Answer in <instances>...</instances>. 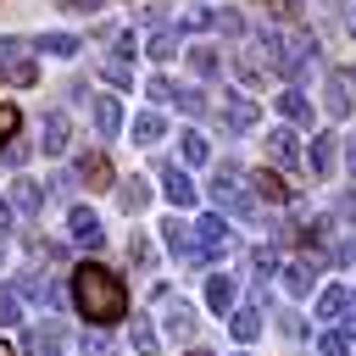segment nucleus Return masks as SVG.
Segmentation results:
<instances>
[{
	"mask_svg": "<svg viewBox=\"0 0 356 356\" xmlns=\"http://www.w3.org/2000/svg\"><path fill=\"white\" fill-rule=\"evenodd\" d=\"M72 306L83 312V323L111 328V323H122V317H128V289H122V278H117L111 267L83 261V267L72 273Z\"/></svg>",
	"mask_w": 356,
	"mask_h": 356,
	"instance_id": "obj_1",
	"label": "nucleus"
},
{
	"mask_svg": "<svg viewBox=\"0 0 356 356\" xmlns=\"http://www.w3.org/2000/svg\"><path fill=\"white\" fill-rule=\"evenodd\" d=\"M312 67H317V39H312V33H284V39H278V72L289 78V89H295Z\"/></svg>",
	"mask_w": 356,
	"mask_h": 356,
	"instance_id": "obj_2",
	"label": "nucleus"
},
{
	"mask_svg": "<svg viewBox=\"0 0 356 356\" xmlns=\"http://www.w3.org/2000/svg\"><path fill=\"white\" fill-rule=\"evenodd\" d=\"M206 189H211V200H217V206H228V211H239V217H245V211L256 206V200H250V189H239V172H234L228 161L217 167V178H211Z\"/></svg>",
	"mask_w": 356,
	"mask_h": 356,
	"instance_id": "obj_3",
	"label": "nucleus"
},
{
	"mask_svg": "<svg viewBox=\"0 0 356 356\" xmlns=\"http://www.w3.org/2000/svg\"><path fill=\"white\" fill-rule=\"evenodd\" d=\"M234 239H228V222L217 217V211H206L200 222H195V261H211V256H222Z\"/></svg>",
	"mask_w": 356,
	"mask_h": 356,
	"instance_id": "obj_4",
	"label": "nucleus"
},
{
	"mask_svg": "<svg viewBox=\"0 0 356 356\" xmlns=\"http://www.w3.org/2000/svg\"><path fill=\"white\" fill-rule=\"evenodd\" d=\"M22 350H28V356H61V350H67L61 323H28V328H22Z\"/></svg>",
	"mask_w": 356,
	"mask_h": 356,
	"instance_id": "obj_5",
	"label": "nucleus"
},
{
	"mask_svg": "<svg viewBox=\"0 0 356 356\" xmlns=\"http://www.w3.org/2000/svg\"><path fill=\"white\" fill-rule=\"evenodd\" d=\"M67 239L83 245V250H95V245L106 239V234H100V217H95L89 206H72V211H67Z\"/></svg>",
	"mask_w": 356,
	"mask_h": 356,
	"instance_id": "obj_6",
	"label": "nucleus"
},
{
	"mask_svg": "<svg viewBox=\"0 0 356 356\" xmlns=\"http://www.w3.org/2000/svg\"><path fill=\"white\" fill-rule=\"evenodd\" d=\"M161 323H167L172 339H195V306H189V300H172V295H167V300H161Z\"/></svg>",
	"mask_w": 356,
	"mask_h": 356,
	"instance_id": "obj_7",
	"label": "nucleus"
},
{
	"mask_svg": "<svg viewBox=\"0 0 356 356\" xmlns=\"http://www.w3.org/2000/svg\"><path fill=\"white\" fill-rule=\"evenodd\" d=\"M222 128H228V134L256 128V100H245V95H222Z\"/></svg>",
	"mask_w": 356,
	"mask_h": 356,
	"instance_id": "obj_8",
	"label": "nucleus"
},
{
	"mask_svg": "<svg viewBox=\"0 0 356 356\" xmlns=\"http://www.w3.org/2000/svg\"><path fill=\"white\" fill-rule=\"evenodd\" d=\"M161 195H167L172 206H195V195H200V189L189 184V172H184V167H172V161H167V167H161Z\"/></svg>",
	"mask_w": 356,
	"mask_h": 356,
	"instance_id": "obj_9",
	"label": "nucleus"
},
{
	"mask_svg": "<svg viewBox=\"0 0 356 356\" xmlns=\"http://www.w3.org/2000/svg\"><path fill=\"white\" fill-rule=\"evenodd\" d=\"M250 189H256L267 206H284V200L295 195V189L284 184V172H273V167H256V172H250Z\"/></svg>",
	"mask_w": 356,
	"mask_h": 356,
	"instance_id": "obj_10",
	"label": "nucleus"
},
{
	"mask_svg": "<svg viewBox=\"0 0 356 356\" xmlns=\"http://www.w3.org/2000/svg\"><path fill=\"white\" fill-rule=\"evenodd\" d=\"M267 156H273L278 167H300V139H295V128H273V134H267Z\"/></svg>",
	"mask_w": 356,
	"mask_h": 356,
	"instance_id": "obj_11",
	"label": "nucleus"
},
{
	"mask_svg": "<svg viewBox=\"0 0 356 356\" xmlns=\"http://www.w3.org/2000/svg\"><path fill=\"white\" fill-rule=\"evenodd\" d=\"M161 239H167V250H172L178 261H195V228H189V222L167 217V222H161Z\"/></svg>",
	"mask_w": 356,
	"mask_h": 356,
	"instance_id": "obj_12",
	"label": "nucleus"
},
{
	"mask_svg": "<svg viewBox=\"0 0 356 356\" xmlns=\"http://www.w3.org/2000/svg\"><path fill=\"white\" fill-rule=\"evenodd\" d=\"M317 256H306V261H284V289L289 295H312V284H317Z\"/></svg>",
	"mask_w": 356,
	"mask_h": 356,
	"instance_id": "obj_13",
	"label": "nucleus"
},
{
	"mask_svg": "<svg viewBox=\"0 0 356 356\" xmlns=\"http://www.w3.org/2000/svg\"><path fill=\"white\" fill-rule=\"evenodd\" d=\"M306 161H312V172H317V178H328V172H334V161H339V139H334V134H317V139H312V150H306Z\"/></svg>",
	"mask_w": 356,
	"mask_h": 356,
	"instance_id": "obj_14",
	"label": "nucleus"
},
{
	"mask_svg": "<svg viewBox=\"0 0 356 356\" xmlns=\"http://www.w3.org/2000/svg\"><path fill=\"white\" fill-rule=\"evenodd\" d=\"M78 178H83L89 189H111V178H117V172H111V161H106V150H89V156L78 161Z\"/></svg>",
	"mask_w": 356,
	"mask_h": 356,
	"instance_id": "obj_15",
	"label": "nucleus"
},
{
	"mask_svg": "<svg viewBox=\"0 0 356 356\" xmlns=\"http://www.w3.org/2000/svg\"><path fill=\"white\" fill-rule=\"evenodd\" d=\"M95 134H100V139H117V134H122V106H117L111 95L95 100Z\"/></svg>",
	"mask_w": 356,
	"mask_h": 356,
	"instance_id": "obj_16",
	"label": "nucleus"
},
{
	"mask_svg": "<svg viewBox=\"0 0 356 356\" xmlns=\"http://www.w3.org/2000/svg\"><path fill=\"white\" fill-rule=\"evenodd\" d=\"M39 206H44V184H33V178H17V184H11V211L33 217Z\"/></svg>",
	"mask_w": 356,
	"mask_h": 356,
	"instance_id": "obj_17",
	"label": "nucleus"
},
{
	"mask_svg": "<svg viewBox=\"0 0 356 356\" xmlns=\"http://www.w3.org/2000/svg\"><path fill=\"white\" fill-rule=\"evenodd\" d=\"M206 306L234 317V278H228V273H211V278H206Z\"/></svg>",
	"mask_w": 356,
	"mask_h": 356,
	"instance_id": "obj_18",
	"label": "nucleus"
},
{
	"mask_svg": "<svg viewBox=\"0 0 356 356\" xmlns=\"http://www.w3.org/2000/svg\"><path fill=\"white\" fill-rule=\"evenodd\" d=\"M273 106H278V117H284V122H312V100H306L300 89H284Z\"/></svg>",
	"mask_w": 356,
	"mask_h": 356,
	"instance_id": "obj_19",
	"label": "nucleus"
},
{
	"mask_svg": "<svg viewBox=\"0 0 356 356\" xmlns=\"http://www.w3.org/2000/svg\"><path fill=\"white\" fill-rule=\"evenodd\" d=\"M345 312H350V289L328 284V289L317 295V317H323V323H334V317H345Z\"/></svg>",
	"mask_w": 356,
	"mask_h": 356,
	"instance_id": "obj_20",
	"label": "nucleus"
},
{
	"mask_svg": "<svg viewBox=\"0 0 356 356\" xmlns=\"http://www.w3.org/2000/svg\"><path fill=\"white\" fill-rule=\"evenodd\" d=\"M356 100H350V78L345 72H328V117H345Z\"/></svg>",
	"mask_w": 356,
	"mask_h": 356,
	"instance_id": "obj_21",
	"label": "nucleus"
},
{
	"mask_svg": "<svg viewBox=\"0 0 356 356\" xmlns=\"http://www.w3.org/2000/svg\"><path fill=\"white\" fill-rule=\"evenodd\" d=\"M178 156H184L189 167H200V161L211 156V145H206V134H200V128H184V134H178Z\"/></svg>",
	"mask_w": 356,
	"mask_h": 356,
	"instance_id": "obj_22",
	"label": "nucleus"
},
{
	"mask_svg": "<svg viewBox=\"0 0 356 356\" xmlns=\"http://www.w3.org/2000/svg\"><path fill=\"white\" fill-rule=\"evenodd\" d=\"M228 328H234V339H239V345H250V339L261 334V312H256V306H239V312L228 317Z\"/></svg>",
	"mask_w": 356,
	"mask_h": 356,
	"instance_id": "obj_23",
	"label": "nucleus"
},
{
	"mask_svg": "<svg viewBox=\"0 0 356 356\" xmlns=\"http://www.w3.org/2000/svg\"><path fill=\"white\" fill-rule=\"evenodd\" d=\"M33 50H44V56H61V61H67V56H78V33H39V39H33Z\"/></svg>",
	"mask_w": 356,
	"mask_h": 356,
	"instance_id": "obj_24",
	"label": "nucleus"
},
{
	"mask_svg": "<svg viewBox=\"0 0 356 356\" xmlns=\"http://www.w3.org/2000/svg\"><path fill=\"white\" fill-rule=\"evenodd\" d=\"M178 44H184V28H161V33H150V61H172Z\"/></svg>",
	"mask_w": 356,
	"mask_h": 356,
	"instance_id": "obj_25",
	"label": "nucleus"
},
{
	"mask_svg": "<svg viewBox=\"0 0 356 356\" xmlns=\"http://www.w3.org/2000/svg\"><path fill=\"white\" fill-rule=\"evenodd\" d=\"M67 139H72L67 117H61V111H50V117H44V150H50V156H61V150H67Z\"/></svg>",
	"mask_w": 356,
	"mask_h": 356,
	"instance_id": "obj_26",
	"label": "nucleus"
},
{
	"mask_svg": "<svg viewBox=\"0 0 356 356\" xmlns=\"http://www.w3.org/2000/svg\"><path fill=\"white\" fill-rule=\"evenodd\" d=\"M134 145H156L161 134H167V122H161V111H145V117H134Z\"/></svg>",
	"mask_w": 356,
	"mask_h": 356,
	"instance_id": "obj_27",
	"label": "nucleus"
},
{
	"mask_svg": "<svg viewBox=\"0 0 356 356\" xmlns=\"http://www.w3.org/2000/svg\"><path fill=\"white\" fill-rule=\"evenodd\" d=\"M189 67H195V78H217V72H222V56H217L211 44H195V50H189Z\"/></svg>",
	"mask_w": 356,
	"mask_h": 356,
	"instance_id": "obj_28",
	"label": "nucleus"
},
{
	"mask_svg": "<svg viewBox=\"0 0 356 356\" xmlns=\"http://www.w3.org/2000/svg\"><path fill=\"white\" fill-rule=\"evenodd\" d=\"M172 106H178L184 117H200V111H206V95H200L195 83H178V89H172Z\"/></svg>",
	"mask_w": 356,
	"mask_h": 356,
	"instance_id": "obj_29",
	"label": "nucleus"
},
{
	"mask_svg": "<svg viewBox=\"0 0 356 356\" xmlns=\"http://www.w3.org/2000/svg\"><path fill=\"white\" fill-rule=\"evenodd\" d=\"M117 200H122V211H145V200H150V184H145V178H128V184L117 189Z\"/></svg>",
	"mask_w": 356,
	"mask_h": 356,
	"instance_id": "obj_30",
	"label": "nucleus"
},
{
	"mask_svg": "<svg viewBox=\"0 0 356 356\" xmlns=\"http://www.w3.org/2000/svg\"><path fill=\"white\" fill-rule=\"evenodd\" d=\"M128 339H134V350H139V356H156V350H161V339H156V328H150V317H139V323L128 328Z\"/></svg>",
	"mask_w": 356,
	"mask_h": 356,
	"instance_id": "obj_31",
	"label": "nucleus"
},
{
	"mask_svg": "<svg viewBox=\"0 0 356 356\" xmlns=\"http://www.w3.org/2000/svg\"><path fill=\"white\" fill-rule=\"evenodd\" d=\"M33 78H39V67L28 56H6V83H33Z\"/></svg>",
	"mask_w": 356,
	"mask_h": 356,
	"instance_id": "obj_32",
	"label": "nucleus"
},
{
	"mask_svg": "<svg viewBox=\"0 0 356 356\" xmlns=\"http://www.w3.org/2000/svg\"><path fill=\"white\" fill-rule=\"evenodd\" d=\"M100 78H106V83H111V89H128V83H134V67H128V61H117V56H111V61H106V67H100Z\"/></svg>",
	"mask_w": 356,
	"mask_h": 356,
	"instance_id": "obj_33",
	"label": "nucleus"
},
{
	"mask_svg": "<svg viewBox=\"0 0 356 356\" xmlns=\"http://www.w3.org/2000/svg\"><path fill=\"white\" fill-rule=\"evenodd\" d=\"M317 350H323V356H350V334H345V328H328V334L317 339Z\"/></svg>",
	"mask_w": 356,
	"mask_h": 356,
	"instance_id": "obj_34",
	"label": "nucleus"
},
{
	"mask_svg": "<svg viewBox=\"0 0 356 356\" xmlns=\"http://www.w3.org/2000/svg\"><path fill=\"white\" fill-rule=\"evenodd\" d=\"M256 6H261L267 17H278V22H295V17H300V0H256Z\"/></svg>",
	"mask_w": 356,
	"mask_h": 356,
	"instance_id": "obj_35",
	"label": "nucleus"
},
{
	"mask_svg": "<svg viewBox=\"0 0 356 356\" xmlns=\"http://www.w3.org/2000/svg\"><path fill=\"white\" fill-rule=\"evenodd\" d=\"M250 267H256L261 278H273V273H278V250H273V245H261V250L250 256Z\"/></svg>",
	"mask_w": 356,
	"mask_h": 356,
	"instance_id": "obj_36",
	"label": "nucleus"
},
{
	"mask_svg": "<svg viewBox=\"0 0 356 356\" xmlns=\"http://www.w3.org/2000/svg\"><path fill=\"white\" fill-rule=\"evenodd\" d=\"M0 323H22V300H17V289H0Z\"/></svg>",
	"mask_w": 356,
	"mask_h": 356,
	"instance_id": "obj_37",
	"label": "nucleus"
},
{
	"mask_svg": "<svg viewBox=\"0 0 356 356\" xmlns=\"http://www.w3.org/2000/svg\"><path fill=\"white\" fill-rule=\"evenodd\" d=\"M17 122H22V117H17V106H0V150L17 139Z\"/></svg>",
	"mask_w": 356,
	"mask_h": 356,
	"instance_id": "obj_38",
	"label": "nucleus"
},
{
	"mask_svg": "<svg viewBox=\"0 0 356 356\" xmlns=\"http://www.w3.org/2000/svg\"><path fill=\"white\" fill-rule=\"evenodd\" d=\"M128 261H134V267H150V261H156V256H150V239L134 234V239H128Z\"/></svg>",
	"mask_w": 356,
	"mask_h": 356,
	"instance_id": "obj_39",
	"label": "nucleus"
},
{
	"mask_svg": "<svg viewBox=\"0 0 356 356\" xmlns=\"http://www.w3.org/2000/svg\"><path fill=\"white\" fill-rule=\"evenodd\" d=\"M172 89H178V83H172V78H161V72L145 83V95H150V100H172Z\"/></svg>",
	"mask_w": 356,
	"mask_h": 356,
	"instance_id": "obj_40",
	"label": "nucleus"
},
{
	"mask_svg": "<svg viewBox=\"0 0 356 356\" xmlns=\"http://www.w3.org/2000/svg\"><path fill=\"white\" fill-rule=\"evenodd\" d=\"M217 28H222V33H245V17H239V11H217Z\"/></svg>",
	"mask_w": 356,
	"mask_h": 356,
	"instance_id": "obj_41",
	"label": "nucleus"
},
{
	"mask_svg": "<svg viewBox=\"0 0 356 356\" xmlns=\"http://www.w3.org/2000/svg\"><path fill=\"white\" fill-rule=\"evenodd\" d=\"M83 356H111V339H106V334H89V339H83Z\"/></svg>",
	"mask_w": 356,
	"mask_h": 356,
	"instance_id": "obj_42",
	"label": "nucleus"
},
{
	"mask_svg": "<svg viewBox=\"0 0 356 356\" xmlns=\"http://www.w3.org/2000/svg\"><path fill=\"white\" fill-rule=\"evenodd\" d=\"M0 156H6V167H22V161H28V145H17V139H11Z\"/></svg>",
	"mask_w": 356,
	"mask_h": 356,
	"instance_id": "obj_43",
	"label": "nucleus"
},
{
	"mask_svg": "<svg viewBox=\"0 0 356 356\" xmlns=\"http://www.w3.org/2000/svg\"><path fill=\"white\" fill-rule=\"evenodd\" d=\"M134 50H139V39H134V33H117V61H128Z\"/></svg>",
	"mask_w": 356,
	"mask_h": 356,
	"instance_id": "obj_44",
	"label": "nucleus"
},
{
	"mask_svg": "<svg viewBox=\"0 0 356 356\" xmlns=\"http://www.w3.org/2000/svg\"><path fill=\"white\" fill-rule=\"evenodd\" d=\"M284 334H289V339H300V334H306V323H300L295 312H284Z\"/></svg>",
	"mask_w": 356,
	"mask_h": 356,
	"instance_id": "obj_45",
	"label": "nucleus"
},
{
	"mask_svg": "<svg viewBox=\"0 0 356 356\" xmlns=\"http://www.w3.org/2000/svg\"><path fill=\"white\" fill-rule=\"evenodd\" d=\"M100 6H106V0H67V11H83V17H89V11H100Z\"/></svg>",
	"mask_w": 356,
	"mask_h": 356,
	"instance_id": "obj_46",
	"label": "nucleus"
},
{
	"mask_svg": "<svg viewBox=\"0 0 356 356\" xmlns=\"http://www.w3.org/2000/svg\"><path fill=\"white\" fill-rule=\"evenodd\" d=\"M339 217H350V222H356V195H339Z\"/></svg>",
	"mask_w": 356,
	"mask_h": 356,
	"instance_id": "obj_47",
	"label": "nucleus"
},
{
	"mask_svg": "<svg viewBox=\"0 0 356 356\" xmlns=\"http://www.w3.org/2000/svg\"><path fill=\"white\" fill-rule=\"evenodd\" d=\"M11 228V200H0V234Z\"/></svg>",
	"mask_w": 356,
	"mask_h": 356,
	"instance_id": "obj_48",
	"label": "nucleus"
},
{
	"mask_svg": "<svg viewBox=\"0 0 356 356\" xmlns=\"http://www.w3.org/2000/svg\"><path fill=\"white\" fill-rule=\"evenodd\" d=\"M334 256H339V261H356V239H350L345 250H334Z\"/></svg>",
	"mask_w": 356,
	"mask_h": 356,
	"instance_id": "obj_49",
	"label": "nucleus"
},
{
	"mask_svg": "<svg viewBox=\"0 0 356 356\" xmlns=\"http://www.w3.org/2000/svg\"><path fill=\"white\" fill-rule=\"evenodd\" d=\"M0 356H17V345H11V339H0Z\"/></svg>",
	"mask_w": 356,
	"mask_h": 356,
	"instance_id": "obj_50",
	"label": "nucleus"
},
{
	"mask_svg": "<svg viewBox=\"0 0 356 356\" xmlns=\"http://www.w3.org/2000/svg\"><path fill=\"white\" fill-rule=\"evenodd\" d=\"M350 323H356V289H350Z\"/></svg>",
	"mask_w": 356,
	"mask_h": 356,
	"instance_id": "obj_51",
	"label": "nucleus"
},
{
	"mask_svg": "<svg viewBox=\"0 0 356 356\" xmlns=\"http://www.w3.org/2000/svg\"><path fill=\"white\" fill-rule=\"evenodd\" d=\"M345 78H350V95H356V67H350V72H345Z\"/></svg>",
	"mask_w": 356,
	"mask_h": 356,
	"instance_id": "obj_52",
	"label": "nucleus"
},
{
	"mask_svg": "<svg viewBox=\"0 0 356 356\" xmlns=\"http://www.w3.org/2000/svg\"><path fill=\"white\" fill-rule=\"evenodd\" d=\"M0 261H6V239H0Z\"/></svg>",
	"mask_w": 356,
	"mask_h": 356,
	"instance_id": "obj_53",
	"label": "nucleus"
},
{
	"mask_svg": "<svg viewBox=\"0 0 356 356\" xmlns=\"http://www.w3.org/2000/svg\"><path fill=\"white\" fill-rule=\"evenodd\" d=\"M350 33H356V11H350Z\"/></svg>",
	"mask_w": 356,
	"mask_h": 356,
	"instance_id": "obj_54",
	"label": "nucleus"
},
{
	"mask_svg": "<svg viewBox=\"0 0 356 356\" xmlns=\"http://www.w3.org/2000/svg\"><path fill=\"white\" fill-rule=\"evenodd\" d=\"M189 356H206V350H189Z\"/></svg>",
	"mask_w": 356,
	"mask_h": 356,
	"instance_id": "obj_55",
	"label": "nucleus"
},
{
	"mask_svg": "<svg viewBox=\"0 0 356 356\" xmlns=\"http://www.w3.org/2000/svg\"><path fill=\"white\" fill-rule=\"evenodd\" d=\"M234 356H245V350H234Z\"/></svg>",
	"mask_w": 356,
	"mask_h": 356,
	"instance_id": "obj_56",
	"label": "nucleus"
},
{
	"mask_svg": "<svg viewBox=\"0 0 356 356\" xmlns=\"http://www.w3.org/2000/svg\"><path fill=\"white\" fill-rule=\"evenodd\" d=\"M350 156H356V150H350Z\"/></svg>",
	"mask_w": 356,
	"mask_h": 356,
	"instance_id": "obj_57",
	"label": "nucleus"
}]
</instances>
